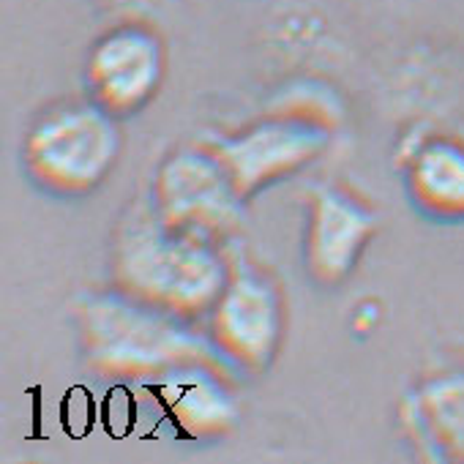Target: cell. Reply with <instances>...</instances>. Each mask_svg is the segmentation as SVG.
I'll use <instances>...</instances> for the list:
<instances>
[{"label": "cell", "mask_w": 464, "mask_h": 464, "mask_svg": "<svg viewBox=\"0 0 464 464\" xmlns=\"http://www.w3.org/2000/svg\"><path fill=\"white\" fill-rule=\"evenodd\" d=\"M372 232L374 216L355 197L336 186H320L312 199L306 232V263L312 274L328 285L342 282L355 268Z\"/></svg>", "instance_id": "ba28073f"}, {"label": "cell", "mask_w": 464, "mask_h": 464, "mask_svg": "<svg viewBox=\"0 0 464 464\" xmlns=\"http://www.w3.org/2000/svg\"><path fill=\"white\" fill-rule=\"evenodd\" d=\"M331 142L325 123L304 115H274L213 150L244 197L314 161Z\"/></svg>", "instance_id": "5b68a950"}, {"label": "cell", "mask_w": 464, "mask_h": 464, "mask_svg": "<svg viewBox=\"0 0 464 464\" xmlns=\"http://www.w3.org/2000/svg\"><path fill=\"white\" fill-rule=\"evenodd\" d=\"M229 274L216 238L169 227L156 210L134 213L118 236L115 282L121 293L180 320L210 314Z\"/></svg>", "instance_id": "6da1fadb"}, {"label": "cell", "mask_w": 464, "mask_h": 464, "mask_svg": "<svg viewBox=\"0 0 464 464\" xmlns=\"http://www.w3.org/2000/svg\"><path fill=\"white\" fill-rule=\"evenodd\" d=\"M164 50L142 25H121L91 50L88 85L112 115L137 112L161 85Z\"/></svg>", "instance_id": "52a82bcc"}, {"label": "cell", "mask_w": 464, "mask_h": 464, "mask_svg": "<svg viewBox=\"0 0 464 464\" xmlns=\"http://www.w3.org/2000/svg\"><path fill=\"white\" fill-rule=\"evenodd\" d=\"M159 377L156 393L161 396V404L172 415L175 426H180L186 434H218L236 420V401L221 380L202 366V361L175 366Z\"/></svg>", "instance_id": "9c48e42d"}, {"label": "cell", "mask_w": 464, "mask_h": 464, "mask_svg": "<svg viewBox=\"0 0 464 464\" xmlns=\"http://www.w3.org/2000/svg\"><path fill=\"white\" fill-rule=\"evenodd\" d=\"M153 210L178 229L221 241L244 213V194L216 150H180L169 156L153 186Z\"/></svg>", "instance_id": "277c9868"}, {"label": "cell", "mask_w": 464, "mask_h": 464, "mask_svg": "<svg viewBox=\"0 0 464 464\" xmlns=\"http://www.w3.org/2000/svg\"><path fill=\"white\" fill-rule=\"evenodd\" d=\"M415 202L437 218H464V145L448 137L429 140L410 164Z\"/></svg>", "instance_id": "30bf717a"}, {"label": "cell", "mask_w": 464, "mask_h": 464, "mask_svg": "<svg viewBox=\"0 0 464 464\" xmlns=\"http://www.w3.org/2000/svg\"><path fill=\"white\" fill-rule=\"evenodd\" d=\"M121 150V131L110 110L66 104L47 112L25 140V164L47 188L82 194L104 180Z\"/></svg>", "instance_id": "3957f363"}, {"label": "cell", "mask_w": 464, "mask_h": 464, "mask_svg": "<svg viewBox=\"0 0 464 464\" xmlns=\"http://www.w3.org/2000/svg\"><path fill=\"white\" fill-rule=\"evenodd\" d=\"M82 325L91 361L115 374L159 377L210 355L208 342L188 331L186 320L134 301L126 293L91 301Z\"/></svg>", "instance_id": "7a4b0ae2"}, {"label": "cell", "mask_w": 464, "mask_h": 464, "mask_svg": "<svg viewBox=\"0 0 464 464\" xmlns=\"http://www.w3.org/2000/svg\"><path fill=\"white\" fill-rule=\"evenodd\" d=\"M282 336V301L276 287L252 268H232L227 287L210 309V339L218 353L249 369H263Z\"/></svg>", "instance_id": "8992f818"}]
</instances>
